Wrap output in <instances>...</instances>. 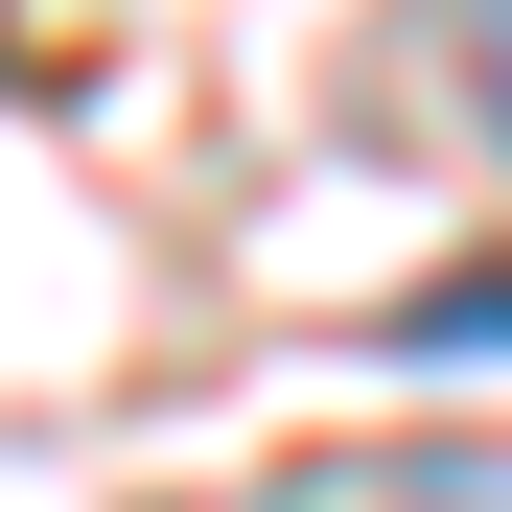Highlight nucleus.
Wrapping results in <instances>:
<instances>
[{
  "instance_id": "1",
  "label": "nucleus",
  "mask_w": 512,
  "mask_h": 512,
  "mask_svg": "<svg viewBox=\"0 0 512 512\" xmlns=\"http://www.w3.org/2000/svg\"><path fill=\"white\" fill-rule=\"evenodd\" d=\"M396 350H512V280H419V326Z\"/></svg>"
},
{
  "instance_id": "2",
  "label": "nucleus",
  "mask_w": 512,
  "mask_h": 512,
  "mask_svg": "<svg viewBox=\"0 0 512 512\" xmlns=\"http://www.w3.org/2000/svg\"><path fill=\"white\" fill-rule=\"evenodd\" d=\"M466 94H489V140H512V0H466Z\"/></svg>"
}]
</instances>
